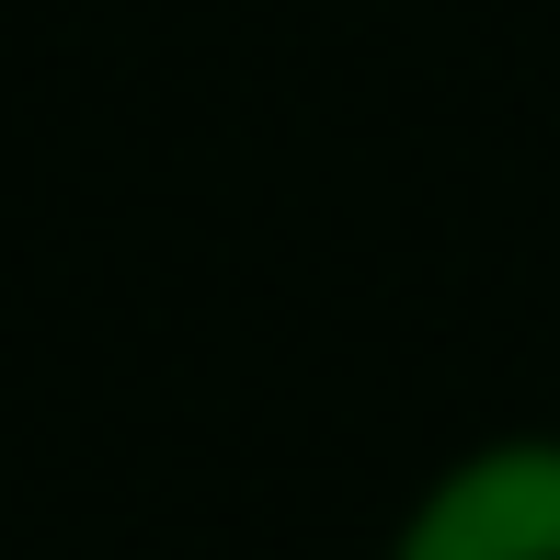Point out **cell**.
<instances>
[{
  "label": "cell",
  "instance_id": "6da1fadb",
  "mask_svg": "<svg viewBox=\"0 0 560 560\" xmlns=\"http://www.w3.org/2000/svg\"><path fill=\"white\" fill-rule=\"evenodd\" d=\"M377 560H560V435H480L400 503Z\"/></svg>",
  "mask_w": 560,
  "mask_h": 560
}]
</instances>
